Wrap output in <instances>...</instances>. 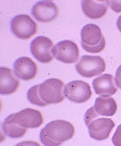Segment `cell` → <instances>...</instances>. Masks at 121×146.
<instances>
[{
	"mask_svg": "<svg viewBox=\"0 0 121 146\" xmlns=\"http://www.w3.org/2000/svg\"><path fill=\"white\" fill-rule=\"evenodd\" d=\"M64 88V83L59 79H47L39 87L40 97L46 104L59 103L65 98Z\"/></svg>",
	"mask_w": 121,
	"mask_h": 146,
	"instance_id": "1",
	"label": "cell"
},
{
	"mask_svg": "<svg viewBox=\"0 0 121 146\" xmlns=\"http://www.w3.org/2000/svg\"><path fill=\"white\" fill-rule=\"evenodd\" d=\"M44 129L49 138L61 144L71 139L75 134L74 126L70 122L62 119H56L48 123Z\"/></svg>",
	"mask_w": 121,
	"mask_h": 146,
	"instance_id": "2",
	"label": "cell"
},
{
	"mask_svg": "<svg viewBox=\"0 0 121 146\" xmlns=\"http://www.w3.org/2000/svg\"><path fill=\"white\" fill-rule=\"evenodd\" d=\"M104 60L100 56H82L76 65V71L83 77L91 78L105 71Z\"/></svg>",
	"mask_w": 121,
	"mask_h": 146,
	"instance_id": "3",
	"label": "cell"
},
{
	"mask_svg": "<svg viewBox=\"0 0 121 146\" xmlns=\"http://www.w3.org/2000/svg\"><path fill=\"white\" fill-rule=\"evenodd\" d=\"M10 28L17 38L27 40L35 35L37 31V25L29 15H19L11 19Z\"/></svg>",
	"mask_w": 121,
	"mask_h": 146,
	"instance_id": "4",
	"label": "cell"
},
{
	"mask_svg": "<svg viewBox=\"0 0 121 146\" xmlns=\"http://www.w3.org/2000/svg\"><path fill=\"white\" fill-rule=\"evenodd\" d=\"M8 117L15 123L25 129H37L44 122L42 113L35 109L25 108L16 113L10 114Z\"/></svg>",
	"mask_w": 121,
	"mask_h": 146,
	"instance_id": "5",
	"label": "cell"
},
{
	"mask_svg": "<svg viewBox=\"0 0 121 146\" xmlns=\"http://www.w3.org/2000/svg\"><path fill=\"white\" fill-rule=\"evenodd\" d=\"M53 57L61 62L72 64L79 58V49L77 44L72 40H62L52 48Z\"/></svg>",
	"mask_w": 121,
	"mask_h": 146,
	"instance_id": "6",
	"label": "cell"
},
{
	"mask_svg": "<svg viewBox=\"0 0 121 146\" xmlns=\"http://www.w3.org/2000/svg\"><path fill=\"white\" fill-rule=\"evenodd\" d=\"M65 97L75 103H82L89 100L92 96L90 86L83 81H72L65 85Z\"/></svg>",
	"mask_w": 121,
	"mask_h": 146,
	"instance_id": "7",
	"label": "cell"
},
{
	"mask_svg": "<svg viewBox=\"0 0 121 146\" xmlns=\"http://www.w3.org/2000/svg\"><path fill=\"white\" fill-rule=\"evenodd\" d=\"M52 41L45 36H38L30 43V52L32 56L41 63H48L53 60Z\"/></svg>",
	"mask_w": 121,
	"mask_h": 146,
	"instance_id": "8",
	"label": "cell"
},
{
	"mask_svg": "<svg viewBox=\"0 0 121 146\" xmlns=\"http://www.w3.org/2000/svg\"><path fill=\"white\" fill-rule=\"evenodd\" d=\"M31 14L37 21L48 23L56 19L58 8L52 1H39L33 6Z\"/></svg>",
	"mask_w": 121,
	"mask_h": 146,
	"instance_id": "9",
	"label": "cell"
},
{
	"mask_svg": "<svg viewBox=\"0 0 121 146\" xmlns=\"http://www.w3.org/2000/svg\"><path fill=\"white\" fill-rule=\"evenodd\" d=\"M114 128V122L112 119L106 117L94 119L88 126L89 136L98 141L107 139Z\"/></svg>",
	"mask_w": 121,
	"mask_h": 146,
	"instance_id": "10",
	"label": "cell"
},
{
	"mask_svg": "<svg viewBox=\"0 0 121 146\" xmlns=\"http://www.w3.org/2000/svg\"><path fill=\"white\" fill-rule=\"evenodd\" d=\"M38 72L37 65L29 57H19L14 63V73L18 79L30 81L35 77Z\"/></svg>",
	"mask_w": 121,
	"mask_h": 146,
	"instance_id": "11",
	"label": "cell"
},
{
	"mask_svg": "<svg viewBox=\"0 0 121 146\" xmlns=\"http://www.w3.org/2000/svg\"><path fill=\"white\" fill-rule=\"evenodd\" d=\"M92 88L100 97H110L117 92V86L111 74H104L95 78L92 81Z\"/></svg>",
	"mask_w": 121,
	"mask_h": 146,
	"instance_id": "12",
	"label": "cell"
},
{
	"mask_svg": "<svg viewBox=\"0 0 121 146\" xmlns=\"http://www.w3.org/2000/svg\"><path fill=\"white\" fill-rule=\"evenodd\" d=\"M19 86V82L14 72L9 68L0 67V94H12L18 89Z\"/></svg>",
	"mask_w": 121,
	"mask_h": 146,
	"instance_id": "13",
	"label": "cell"
},
{
	"mask_svg": "<svg viewBox=\"0 0 121 146\" xmlns=\"http://www.w3.org/2000/svg\"><path fill=\"white\" fill-rule=\"evenodd\" d=\"M82 9L85 15L90 19H99L107 12V1H82Z\"/></svg>",
	"mask_w": 121,
	"mask_h": 146,
	"instance_id": "14",
	"label": "cell"
},
{
	"mask_svg": "<svg viewBox=\"0 0 121 146\" xmlns=\"http://www.w3.org/2000/svg\"><path fill=\"white\" fill-rule=\"evenodd\" d=\"M103 38L102 31L97 25L88 24L82 28L81 39L82 44L90 46L97 45L101 42Z\"/></svg>",
	"mask_w": 121,
	"mask_h": 146,
	"instance_id": "15",
	"label": "cell"
},
{
	"mask_svg": "<svg viewBox=\"0 0 121 146\" xmlns=\"http://www.w3.org/2000/svg\"><path fill=\"white\" fill-rule=\"evenodd\" d=\"M95 111L102 116H113L117 111L116 101L110 97H98L94 102Z\"/></svg>",
	"mask_w": 121,
	"mask_h": 146,
	"instance_id": "16",
	"label": "cell"
},
{
	"mask_svg": "<svg viewBox=\"0 0 121 146\" xmlns=\"http://www.w3.org/2000/svg\"><path fill=\"white\" fill-rule=\"evenodd\" d=\"M2 129L7 137L11 139L22 138L27 132V129L12 122L8 117L4 119L2 124Z\"/></svg>",
	"mask_w": 121,
	"mask_h": 146,
	"instance_id": "17",
	"label": "cell"
},
{
	"mask_svg": "<svg viewBox=\"0 0 121 146\" xmlns=\"http://www.w3.org/2000/svg\"><path fill=\"white\" fill-rule=\"evenodd\" d=\"M39 87L40 85H35L32 88H30L27 92V99L29 100V102L34 105L39 106V107H45L46 104L40 97V93H39Z\"/></svg>",
	"mask_w": 121,
	"mask_h": 146,
	"instance_id": "18",
	"label": "cell"
},
{
	"mask_svg": "<svg viewBox=\"0 0 121 146\" xmlns=\"http://www.w3.org/2000/svg\"><path fill=\"white\" fill-rule=\"evenodd\" d=\"M82 47L88 52H90V53H99L101 52L104 47H105V39L103 38L101 42L97 45H92V46H90V45H87L85 44H82Z\"/></svg>",
	"mask_w": 121,
	"mask_h": 146,
	"instance_id": "19",
	"label": "cell"
},
{
	"mask_svg": "<svg viewBox=\"0 0 121 146\" xmlns=\"http://www.w3.org/2000/svg\"><path fill=\"white\" fill-rule=\"evenodd\" d=\"M40 140L44 146H60L61 145V143L60 142H57L51 139V138H49L45 133L44 128L41 130L40 133Z\"/></svg>",
	"mask_w": 121,
	"mask_h": 146,
	"instance_id": "20",
	"label": "cell"
},
{
	"mask_svg": "<svg viewBox=\"0 0 121 146\" xmlns=\"http://www.w3.org/2000/svg\"><path fill=\"white\" fill-rule=\"evenodd\" d=\"M98 116H99V114L95 111L94 107H92L89 109H88L84 114V123H85L86 126L88 127L90 124L91 122L93 121L94 118L98 117Z\"/></svg>",
	"mask_w": 121,
	"mask_h": 146,
	"instance_id": "21",
	"label": "cell"
},
{
	"mask_svg": "<svg viewBox=\"0 0 121 146\" xmlns=\"http://www.w3.org/2000/svg\"><path fill=\"white\" fill-rule=\"evenodd\" d=\"M112 143L114 146H121V124H120L112 137Z\"/></svg>",
	"mask_w": 121,
	"mask_h": 146,
	"instance_id": "22",
	"label": "cell"
},
{
	"mask_svg": "<svg viewBox=\"0 0 121 146\" xmlns=\"http://www.w3.org/2000/svg\"><path fill=\"white\" fill-rule=\"evenodd\" d=\"M107 4L116 13L121 12V1H107Z\"/></svg>",
	"mask_w": 121,
	"mask_h": 146,
	"instance_id": "23",
	"label": "cell"
},
{
	"mask_svg": "<svg viewBox=\"0 0 121 146\" xmlns=\"http://www.w3.org/2000/svg\"><path fill=\"white\" fill-rule=\"evenodd\" d=\"M114 82L117 86V88L121 89V65L118 67L116 72H115V77H114Z\"/></svg>",
	"mask_w": 121,
	"mask_h": 146,
	"instance_id": "24",
	"label": "cell"
},
{
	"mask_svg": "<svg viewBox=\"0 0 121 146\" xmlns=\"http://www.w3.org/2000/svg\"><path fill=\"white\" fill-rule=\"evenodd\" d=\"M15 146H41L37 142L35 141H22L20 143H18Z\"/></svg>",
	"mask_w": 121,
	"mask_h": 146,
	"instance_id": "25",
	"label": "cell"
},
{
	"mask_svg": "<svg viewBox=\"0 0 121 146\" xmlns=\"http://www.w3.org/2000/svg\"><path fill=\"white\" fill-rule=\"evenodd\" d=\"M116 25H117V27H118V29L121 32V15L118 18V19H117V23H116Z\"/></svg>",
	"mask_w": 121,
	"mask_h": 146,
	"instance_id": "26",
	"label": "cell"
}]
</instances>
